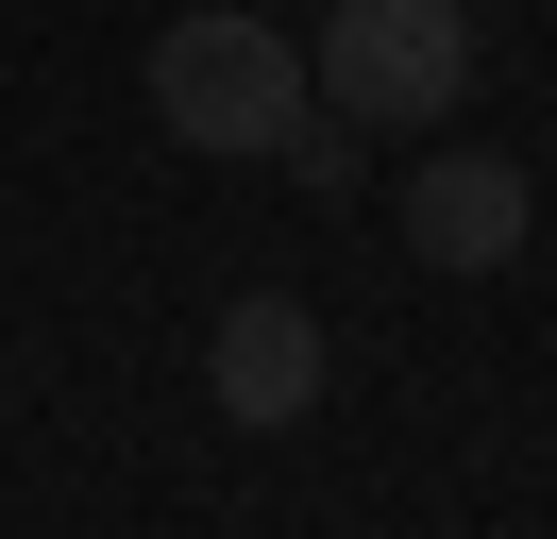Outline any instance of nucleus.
<instances>
[{"mask_svg":"<svg viewBox=\"0 0 557 539\" xmlns=\"http://www.w3.org/2000/svg\"><path fill=\"white\" fill-rule=\"evenodd\" d=\"M305 34L237 17V0H203V17L152 34V118L186 135V152H287V118H305Z\"/></svg>","mask_w":557,"mask_h":539,"instance_id":"f257e3e1","label":"nucleus"},{"mask_svg":"<svg viewBox=\"0 0 557 539\" xmlns=\"http://www.w3.org/2000/svg\"><path fill=\"white\" fill-rule=\"evenodd\" d=\"M305 85L338 101V118H372V135H440L456 101H473V17H456V0H338V17L305 34Z\"/></svg>","mask_w":557,"mask_h":539,"instance_id":"f03ea898","label":"nucleus"},{"mask_svg":"<svg viewBox=\"0 0 557 539\" xmlns=\"http://www.w3.org/2000/svg\"><path fill=\"white\" fill-rule=\"evenodd\" d=\"M388 220H406V253L440 270V287H473V270H507V253H523L541 186H523V152H422Z\"/></svg>","mask_w":557,"mask_h":539,"instance_id":"7ed1b4c3","label":"nucleus"},{"mask_svg":"<svg viewBox=\"0 0 557 539\" xmlns=\"http://www.w3.org/2000/svg\"><path fill=\"white\" fill-rule=\"evenodd\" d=\"M203 388H220V422H253V438L321 422V321H305L287 287H237L220 337H203Z\"/></svg>","mask_w":557,"mask_h":539,"instance_id":"20e7f679","label":"nucleus"}]
</instances>
